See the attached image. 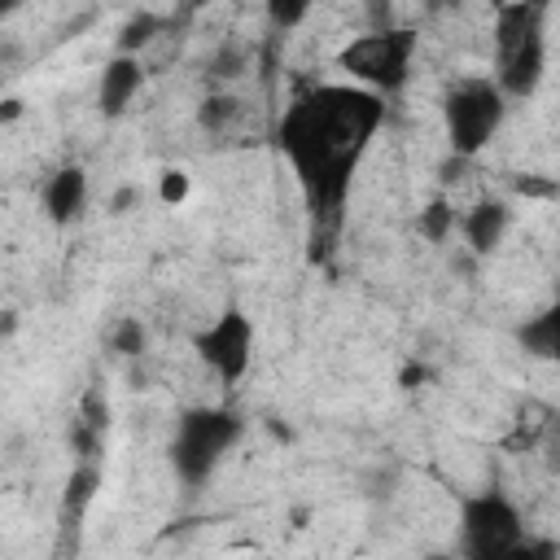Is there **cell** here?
Listing matches in <instances>:
<instances>
[{
	"label": "cell",
	"instance_id": "7c38bea8",
	"mask_svg": "<svg viewBox=\"0 0 560 560\" xmlns=\"http://www.w3.org/2000/svg\"><path fill=\"white\" fill-rule=\"evenodd\" d=\"M109 346L118 354H140L144 350V324L140 319H122L114 332H109Z\"/></svg>",
	"mask_w": 560,
	"mask_h": 560
},
{
	"label": "cell",
	"instance_id": "9c48e42d",
	"mask_svg": "<svg viewBox=\"0 0 560 560\" xmlns=\"http://www.w3.org/2000/svg\"><path fill=\"white\" fill-rule=\"evenodd\" d=\"M144 88V66H140V57H131V52H118L114 61H105V70H101V92H96V101H101V109L114 118V114H122L127 105H131V96Z\"/></svg>",
	"mask_w": 560,
	"mask_h": 560
},
{
	"label": "cell",
	"instance_id": "7a4b0ae2",
	"mask_svg": "<svg viewBox=\"0 0 560 560\" xmlns=\"http://www.w3.org/2000/svg\"><path fill=\"white\" fill-rule=\"evenodd\" d=\"M547 66V35L538 4H503L494 13V88L508 96H529Z\"/></svg>",
	"mask_w": 560,
	"mask_h": 560
},
{
	"label": "cell",
	"instance_id": "5bb4252c",
	"mask_svg": "<svg viewBox=\"0 0 560 560\" xmlns=\"http://www.w3.org/2000/svg\"><path fill=\"white\" fill-rule=\"evenodd\" d=\"M188 171H162V184H158V197L162 206H184L188 201Z\"/></svg>",
	"mask_w": 560,
	"mask_h": 560
},
{
	"label": "cell",
	"instance_id": "6da1fadb",
	"mask_svg": "<svg viewBox=\"0 0 560 560\" xmlns=\"http://www.w3.org/2000/svg\"><path fill=\"white\" fill-rule=\"evenodd\" d=\"M385 122V101L354 83H319L280 118V153L315 210H337Z\"/></svg>",
	"mask_w": 560,
	"mask_h": 560
},
{
	"label": "cell",
	"instance_id": "30bf717a",
	"mask_svg": "<svg viewBox=\"0 0 560 560\" xmlns=\"http://www.w3.org/2000/svg\"><path fill=\"white\" fill-rule=\"evenodd\" d=\"M508 206L503 201H481V206H472L468 214H464V236H468V245L477 249V254H490L499 241H503V232H508Z\"/></svg>",
	"mask_w": 560,
	"mask_h": 560
},
{
	"label": "cell",
	"instance_id": "8fae6325",
	"mask_svg": "<svg viewBox=\"0 0 560 560\" xmlns=\"http://www.w3.org/2000/svg\"><path fill=\"white\" fill-rule=\"evenodd\" d=\"M556 328H560V315L547 306V311H538L534 319H525L521 346H525L529 354H538V359H551V354H556Z\"/></svg>",
	"mask_w": 560,
	"mask_h": 560
},
{
	"label": "cell",
	"instance_id": "2e32d148",
	"mask_svg": "<svg viewBox=\"0 0 560 560\" xmlns=\"http://www.w3.org/2000/svg\"><path fill=\"white\" fill-rule=\"evenodd\" d=\"M429 560H451V556H429Z\"/></svg>",
	"mask_w": 560,
	"mask_h": 560
},
{
	"label": "cell",
	"instance_id": "52a82bcc",
	"mask_svg": "<svg viewBox=\"0 0 560 560\" xmlns=\"http://www.w3.org/2000/svg\"><path fill=\"white\" fill-rule=\"evenodd\" d=\"M197 359L219 376L223 389H232L249 363H254V319L241 306H223L197 337H192Z\"/></svg>",
	"mask_w": 560,
	"mask_h": 560
},
{
	"label": "cell",
	"instance_id": "5b68a950",
	"mask_svg": "<svg viewBox=\"0 0 560 560\" xmlns=\"http://www.w3.org/2000/svg\"><path fill=\"white\" fill-rule=\"evenodd\" d=\"M503 114H508V101H503V92L494 88V79H486V74L459 79V83L446 92V105H442L446 140H451L455 158H477V153L494 140Z\"/></svg>",
	"mask_w": 560,
	"mask_h": 560
},
{
	"label": "cell",
	"instance_id": "3957f363",
	"mask_svg": "<svg viewBox=\"0 0 560 560\" xmlns=\"http://www.w3.org/2000/svg\"><path fill=\"white\" fill-rule=\"evenodd\" d=\"M241 416L228 407H188L171 433V468L184 486H201L241 442Z\"/></svg>",
	"mask_w": 560,
	"mask_h": 560
},
{
	"label": "cell",
	"instance_id": "4fadbf2b",
	"mask_svg": "<svg viewBox=\"0 0 560 560\" xmlns=\"http://www.w3.org/2000/svg\"><path fill=\"white\" fill-rule=\"evenodd\" d=\"M451 223H455V210H451L446 201H433V206H429V210L420 214V232H424L429 241H442Z\"/></svg>",
	"mask_w": 560,
	"mask_h": 560
},
{
	"label": "cell",
	"instance_id": "9a60e30c",
	"mask_svg": "<svg viewBox=\"0 0 560 560\" xmlns=\"http://www.w3.org/2000/svg\"><path fill=\"white\" fill-rule=\"evenodd\" d=\"M508 560H556V542L551 538H521V547L508 556Z\"/></svg>",
	"mask_w": 560,
	"mask_h": 560
},
{
	"label": "cell",
	"instance_id": "8992f818",
	"mask_svg": "<svg viewBox=\"0 0 560 560\" xmlns=\"http://www.w3.org/2000/svg\"><path fill=\"white\" fill-rule=\"evenodd\" d=\"M525 538V521L499 490L459 503V560H508Z\"/></svg>",
	"mask_w": 560,
	"mask_h": 560
},
{
	"label": "cell",
	"instance_id": "277c9868",
	"mask_svg": "<svg viewBox=\"0 0 560 560\" xmlns=\"http://www.w3.org/2000/svg\"><path fill=\"white\" fill-rule=\"evenodd\" d=\"M411 61H416V35L411 31H368V35H354L341 52H337V66L350 74L354 88L372 92L385 101V92H398L411 74Z\"/></svg>",
	"mask_w": 560,
	"mask_h": 560
},
{
	"label": "cell",
	"instance_id": "ba28073f",
	"mask_svg": "<svg viewBox=\"0 0 560 560\" xmlns=\"http://www.w3.org/2000/svg\"><path fill=\"white\" fill-rule=\"evenodd\" d=\"M88 206V171L83 166H61L48 175L44 184V214L61 228V223H74Z\"/></svg>",
	"mask_w": 560,
	"mask_h": 560
}]
</instances>
